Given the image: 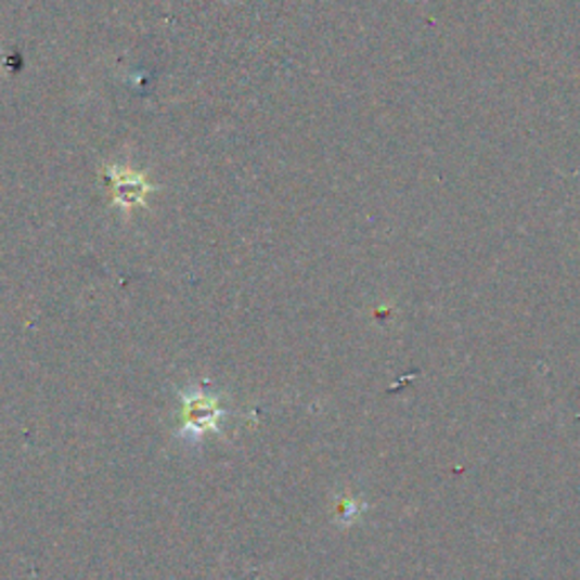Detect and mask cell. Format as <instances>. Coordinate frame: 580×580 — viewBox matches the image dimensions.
Listing matches in <instances>:
<instances>
[{
	"label": "cell",
	"instance_id": "obj_1",
	"mask_svg": "<svg viewBox=\"0 0 580 580\" xmlns=\"http://www.w3.org/2000/svg\"><path fill=\"white\" fill-rule=\"evenodd\" d=\"M182 407V434L189 438H197L207 431H216L218 420L222 417V409L218 399L193 390L191 395H184Z\"/></svg>",
	"mask_w": 580,
	"mask_h": 580
}]
</instances>
